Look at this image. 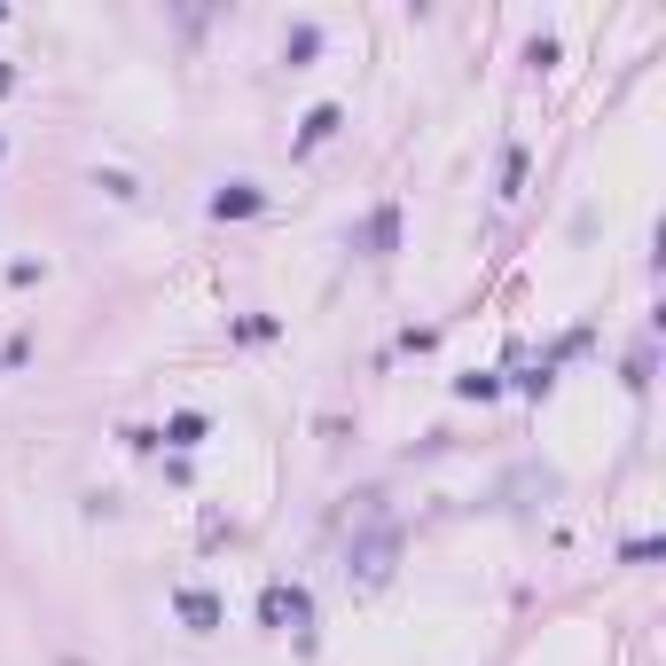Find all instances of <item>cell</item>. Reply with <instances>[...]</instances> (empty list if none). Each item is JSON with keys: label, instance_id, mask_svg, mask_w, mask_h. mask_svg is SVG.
I'll use <instances>...</instances> for the list:
<instances>
[{"label": "cell", "instance_id": "2", "mask_svg": "<svg viewBox=\"0 0 666 666\" xmlns=\"http://www.w3.org/2000/svg\"><path fill=\"white\" fill-rule=\"evenodd\" d=\"M181 619H189V627H220V596H204V588H181Z\"/></svg>", "mask_w": 666, "mask_h": 666}, {"label": "cell", "instance_id": "4", "mask_svg": "<svg viewBox=\"0 0 666 666\" xmlns=\"http://www.w3.org/2000/svg\"><path fill=\"white\" fill-rule=\"evenodd\" d=\"M392 236H400V212H392V204H384L377 220H369V228H361V243H369V251H392Z\"/></svg>", "mask_w": 666, "mask_h": 666}, {"label": "cell", "instance_id": "3", "mask_svg": "<svg viewBox=\"0 0 666 666\" xmlns=\"http://www.w3.org/2000/svg\"><path fill=\"white\" fill-rule=\"evenodd\" d=\"M259 204H267V196L251 189V181H236V189H220V196H212V212H259Z\"/></svg>", "mask_w": 666, "mask_h": 666}, {"label": "cell", "instance_id": "5", "mask_svg": "<svg viewBox=\"0 0 666 666\" xmlns=\"http://www.w3.org/2000/svg\"><path fill=\"white\" fill-rule=\"evenodd\" d=\"M330 134H337V102H322V110L306 118V142H330Z\"/></svg>", "mask_w": 666, "mask_h": 666}, {"label": "cell", "instance_id": "1", "mask_svg": "<svg viewBox=\"0 0 666 666\" xmlns=\"http://www.w3.org/2000/svg\"><path fill=\"white\" fill-rule=\"evenodd\" d=\"M259 612H267V627H306V596H298V588H267V604H259Z\"/></svg>", "mask_w": 666, "mask_h": 666}, {"label": "cell", "instance_id": "6", "mask_svg": "<svg viewBox=\"0 0 666 666\" xmlns=\"http://www.w3.org/2000/svg\"><path fill=\"white\" fill-rule=\"evenodd\" d=\"M165 439H173V447H196V439H204V416H173V431H165Z\"/></svg>", "mask_w": 666, "mask_h": 666}]
</instances>
